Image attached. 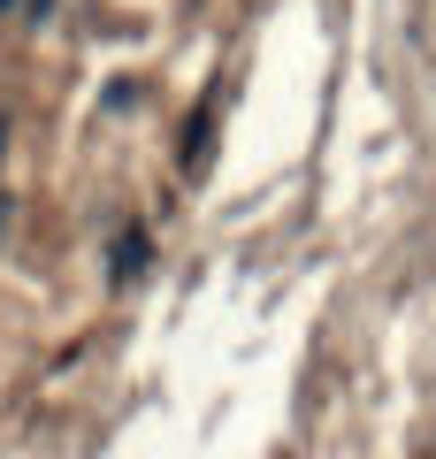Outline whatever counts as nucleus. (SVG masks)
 I'll use <instances>...</instances> for the list:
<instances>
[{
	"instance_id": "obj_1",
	"label": "nucleus",
	"mask_w": 436,
	"mask_h": 459,
	"mask_svg": "<svg viewBox=\"0 0 436 459\" xmlns=\"http://www.w3.org/2000/svg\"><path fill=\"white\" fill-rule=\"evenodd\" d=\"M138 268H145V230H123V246H115V268H108V276H115V283H130Z\"/></svg>"
},
{
	"instance_id": "obj_2",
	"label": "nucleus",
	"mask_w": 436,
	"mask_h": 459,
	"mask_svg": "<svg viewBox=\"0 0 436 459\" xmlns=\"http://www.w3.org/2000/svg\"><path fill=\"white\" fill-rule=\"evenodd\" d=\"M0 230H8V199H0Z\"/></svg>"
}]
</instances>
